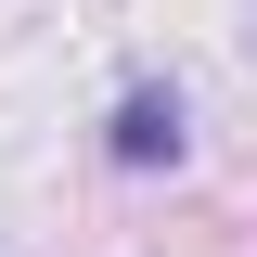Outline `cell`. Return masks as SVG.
<instances>
[{
	"label": "cell",
	"mask_w": 257,
	"mask_h": 257,
	"mask_svg": "<svg viewBox=\"0 0 257 257\" xmlns=\"http://www.w3.org/2000/svg\"><path fill=\"white\" fill-rule=\"evenodd\" d=\"M103 155H116V167H180V90H167V77L116 90V116H103Z\"/></svg>",
	"instance_id": "1"
}]
</instances>
